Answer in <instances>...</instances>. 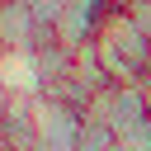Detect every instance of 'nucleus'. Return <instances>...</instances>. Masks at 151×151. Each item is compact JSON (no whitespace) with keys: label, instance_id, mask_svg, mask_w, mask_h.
I'll use <instances>...</instances> for the list:
<instances>
[{"label":"nucleus","instance_id":"1","mask_svg":"<svg viewBox=\"0 0 151 151\" xmlns=\"http://www.w3.org/2000/svg\"><path fill=\"white\" fill-rule=\"evenodd\" d=\"M94 52H99V66L109 71L113 85H132L151 71V33L127 9H109V19L94 33Z\"/></svg>","mask_w":151,"mask_h":151},{"label":"nucleus","instance_id":"2","mask_svg":"<svg viewBox=\"0 0 151 151\" xmlns=\"http://www.w3.org/2000/svg\"><path fill=\"white\" fill-rule=\"evenodd\" d=\"M85 113L57 94L33 99V151H80Z\"/></svg>","mask_w":151,"mask_h":151},{"label":"nucleus","instance_id":"3","mask_svg":"<svg viewBox=\"0 0 151 151\" xmlns=\"http://www.w3.org/2000/svg\"><path fill=\"white\" fill-rule=\"evenodd\" d=\"M109 0H66L61 5V14H57V42L66 47V52H76V47H85V42H94V33H99V24L109 19Z\"/></svg>","mask_w":151,"mask_h":151},{"label":"nucleus","instance_id":"4","mask_svg":"<svg viewBox=\"0 0 151 151\" xmlns=\"http://www.w3.org/2000/svg\"><path fill=\"white\" fill-rule=\"evenodd\" d=\"M0 80H5L19 99H38V94H42V76H38L33 52H5V57H0Z\"/></svg>","mask_w":151,"mask_h":151},{"label":"nucleus","instance_id":"5","mask_svg":"<svg viewBox=\"0 0 151 151\" xmlns=\"http://www.w3.org/2000/svg\"><path fill=\"white\" fill-rule=\"evenodd\" d=\"M0 146L5 151H33V99H14V109L0 118Z\"/></svg>","mask_w":151,"mask_h":151},{"label":"nucleus","instance_id":"6","mask_svg":"<svg viewBox=\"0 0 151 151\" xmlns=\"http://www.w3.org/2000/svg\"><path fill=\"white\" fill-rule=\"evenodd\" d=\"M113 146H118L113 127L99 123V118H85V127H80V151H113Z\"/></svg>","mask_w":151,"mask_h":151},{"label":"nucleus","instance_id":"7","mask_svg":"<svg viewBox=\"0 0 151 151\" xmlns=\"http://www.w3.org/2000/svg\"><path fill=\"white\" fill-rule=\"evenodd\" d=\"M28 5H33V14H38L42 24H57V14H61L66 0H28Z\"/></svg>","mask_w":151,"mask_h":151},{"label":"nucleus","instance_id":"8","mask_svg":"<svg viewBox=\"0 0 151 151\" xmlns=\"http://www.w3.org/2000/svg\"><path fill=\"white\" fill-rule=\"evenodd\" d=\"M14 99H19V94H14V90H9V85H5V80H0V118H5V113H9V109H14Z\"/></svg>","mask_w":151,"mask_h":151},{"label":"nucleus","instance_id":"9","mask_svg":"<svg viewBox=\"0 0 151 151\" xmlns=\"http://www.w3.org/2000/svg\"><path fill=\"white\" fill-rule=\"evenodd\" d=\"M113 9H132V5H142V0H109Z\"/></svg>","mask_w":151,"mask_h":151}]
</instances>
